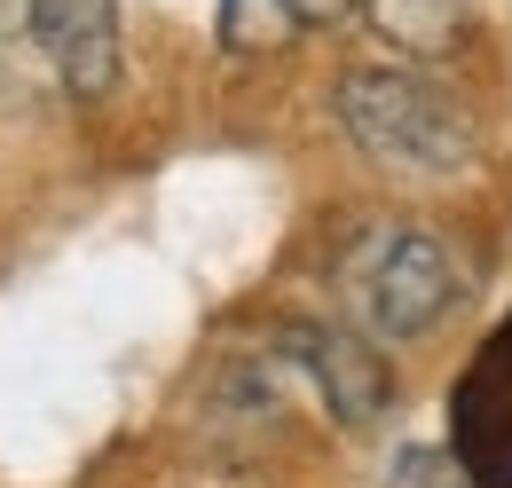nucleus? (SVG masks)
<instances>
[{
	"instance_id": "1",
	"label": "nucleus",
	"mask_w": 512,
	"mask_h": 488,
	"mask_svg": "<svg viewBox=\"0 0 512 488\" xmlns=\"http://www.w3.org/2000/svg\"><path fill=\"white\" fill-rule=\"evenodd\" d=\"M339 126L371 166L418 174V182H449V174H465L481 158L473 111L449 87L418 79V71H386V63L339 79Z\"/></svg>"
},
{
	"instance_id": "2",
	"label": "nucleus",
	"mask_w": 512,
	"mask_h": 488,
	"mask_svg": "<svg viewBox=\"0 0 512 488\" xmlns=\"http://www.w3.org/2000/svg\"><path fill=\"white\" fill-rule=\"evenodd\" d=\"M347 292H355L363 323L379 339H418L465 300V268H457V252L442 237L394 221V229H371L347 252Z\"/></svg>"
},
{
	"instance_id": "3",
	"label": "nucleus",
	"mask_w": 512,
	"mask_h": 488,
	"mask_svg": "<svg viewBox=\"0 0 512 488\" xmlns=\"http://www.w3.org/2000/svg\"><path fill=\"white\" fill-rule=\"evenodd\" d=\"M449 433H457V465L473 473V488H512V323L457 378Z\"/></svg>"
},
{
	"instance_id": "4",
	"label": "nucleus",
	"mask_w": 512,
	"mask_h": 488,
	"mask_svg": "<svg viewBox=\"0 0 512 488\" xmlns=\"http://www.w3.org/2000/svg\"><path fill=\"white\" fill-rule=\"evenodd\" d=\"M284 355L316 378L323 410H331L339 426H371V418L386 410V394H394L379 347H363L355 331H331V323H284Z\"/></svg>"
},
{
	"instance_id": "5",
	"label": "nucleus",
	"mask_w": 512,
	"mask_h": 488,
	"mask_svg": "<svg viewBox=\"0 0 512 488\" xmlns=\"http://www.w3.org/2000/svg\"><path fill=\"white\" fill-rule=\"evenodd\" d=\"M32 40L79 103L119 87V0H32Z\"/></svg>"
},
{
	"instance_id": "6",
	"label": "nucleus",
	"mask_w": 512,
	"mask_h": 488,
	"mask_svg": "<svg viewBox=\"0 0 512 488\" xmlns=\"http://www.w3.org/2000/svg\"><path fill=\"white\" fill-rule=\"evenodd\" d=\"M371 8V32L402 56H449L465 48V24H473V0H363Z\"/></svg>"
},
{
	"instance_id": "7",
	"label": "nucleus",
	"mask_w": 512,
	"mask_h": 488,
	"mask_svg": "<svg viewBox=\"0 0 512 488\" xmlns=\"http://www.w3.org/2000/svg\"><path fill=\"white\" fill-rule=\"evenodd\" d=\"M276 8H284L292 24H339V16L355 8V0H276Z\"/></svg>"
}]
</instances>
